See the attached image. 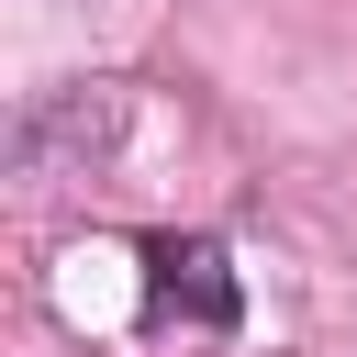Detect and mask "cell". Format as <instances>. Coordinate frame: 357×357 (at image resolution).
<instances>
[{"instance_id": "6da1fadb", "label": "cell", "mask_w": 357, "mask_h": 357, "mask_svg": "<svg viewBox=\"0 0 357 357\" xmlns=\"http://www.w3.org/2000/svg\"><path fill=\"white\" fill-rule=\"evenodd\" d=\"M145 301L178 312V324H201V335H223V324L245 312V290H234V268H223L212 234H156V245H145Z\"/></svg>"}]
</instances>
